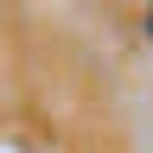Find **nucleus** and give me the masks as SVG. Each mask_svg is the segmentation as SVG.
I'll return each instance as SVG.
<instances>
[{"label":"nucleus","mask_w":153,"mask_h":153,"mask_svg":"<svg viewBox=\"0 0 153 153\" xmlns=\"http://www.w3.org/2000/svg\"><path fill=\"white\" fill-rule=\"evenodd\" d=\"M147 38H153V7H147Z\"/></svg>","instance_id":"obj_1"}]
</instances>
